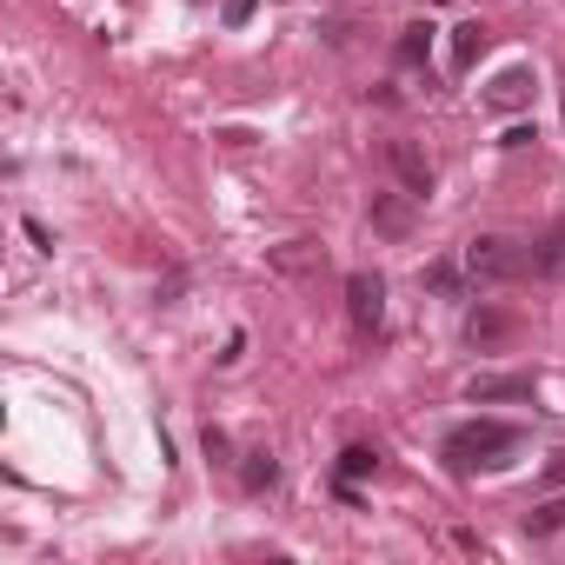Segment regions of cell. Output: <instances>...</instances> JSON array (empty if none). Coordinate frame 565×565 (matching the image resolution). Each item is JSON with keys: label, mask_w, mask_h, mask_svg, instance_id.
Listing matches in <instances>:
<instances>
[{"label": "cell", "mask_w": 565, "mask_h": 565, "mask_svg": "<svg viewBox=\"0 0 565 565\" xmlns=\"http://www.w3.org/2000/svg\"><path fill=\"white\" fill-rule=\"evenodd\" d=\"M519 446H525L519 426H505V419H472V426H452V433H446V466H452V472H486V466H505Z\"/></svg>", "instance_id": "6da1fadb"}, {"label": "cell", "mask_w": 565, "mask_h": 565, "mask_svg": "<svg viewBox=\"0 0 565 565\" xmlns=\"http://www.w3.org/2000/svg\"><path fill=\"white\" fill-rule=\"evenodd\" d=\"M525 273H532V253H525L519 239L479 233V239L466 246V279H472V287H512V279H525Z\"/></svg>", "instance_id": "7a4b0ae2"}, {"label": "cell", "mask_w": 565, "mask_h": 565, "mask_svg": "<svg viewBox=\"0 0 565 565\" xmlns=\"http://www.w3.org/2000/svg\"><path fill=\"white\" fill-rule=\"evenodd\" d=\"M347 313L360 333H380V320H386V279L380 273H347Z\"/></svg>", "instance_id": "3957f363"}, {"label": "cell", "mask_w": 565, "mask_h": 565, "mask_svg": "<svg viewBox=\"0 0 565 565\" xmlns=\"http://www.w3.org/2000/svg\"><path fill=\"white\" fill-rule=\"evenodd\" d=\"M532 94H539V74H532V67H505V74H492V87H486L479 100H486L492 114H525Z\"/></svg>", "instance_id": "277c9868"}, {"label": "cell", "mask_w": 565, "mask_h": 565, "mask_svg": "<svg viewBox=\"0 0 565 565\" xmlns=\"http://www.w3.org/2000/svg\"><path fill=\"white\" fill-rule=\"evenodd\" d=\"M366 220H373L386 239H406V233L419 226V200H413V193H373V200H366Z\"/></svg>", "instance_id": "5b68a950"}, {"label": "cell", "mask_w": 565, "mask_h": 565, "mask_svg": "<svg viewBox=\"0 0 565 565\" xmlns=\"http://www.w3.org/2000/svg\"><path fill=\"white\" fill-rule=\"evenodd\" d=\"M386 167L399 173V186H406L413 200H433V160H426L413 140H393V147H386Z\"/></svg>", "instance_id": "8992f818"}, {"label": "cell", "mask_w": 565, "mask_h": 565, "mask_svg": "<svg viewBox=\"0 0 565 565\" xmlns=\"http://www.w3.org/2000/svg\"><path fill=\"white\" fill-rule=\"evenodd\" d=\"M512 333H519V320H512L505 307H472V313H466V340H472V347H505Z\"/></svg>", "instance_id": "52a82bcc"}, {"label": "cell", "mask_w": 565, "mask_h": 565, "mask_svg": "<svg viewBox=\"0 0 565 565\" xmlns=\"http://www.w3.org/2000/svg\"><path fill=\"white\" fill-rule=\"evenodd\" d=\"M466 399H472V406H492V399H532V380H525V373H479V380L466 386Z\"/></svg>", "instance_id": "ba28073f"}, {"label": "cell", "mask_w": 565, "mask_h": 565, "mask_svg": "<svg viewBox=\"0 0 565 565\" xmlns=\"http://www.w3.org/2000/svg\"><path fill=\"white\" fill-rule=\"evenodd\" d=\"M486 47H492V28H486V21H459V28H452V74H472Z\"/></svg>", "instance_id": "9c48e42d"}, {"label": "cell", "mask_w": 565, "mask_h": 565, "mask_svg": "<svg viewBox=\"0 0 565 565\" xmlns=\"http://www.w3.org/2000/svg\"><path fill=\"white\" fill-rule=\"evenodd\" d=\"M532 273H545V279H565V213L545 226V239L532 246Z\"/></svg>", "instance_id": "30bf717a"}, {"label": "cell", "mask_w": 565, "mask_h": 565, "mask_svg": "<svg viewBox=\"0 0 565 565\" xmlns=\"http://www.w3.org/2000/svg\"><path fill=\"white\" fill-rule=\"evenodd\" d=\"M239 479H246V492H273V486H279V459H273V452H246Z\"/></svg>", "instance_id": "8fae6325"}, {"label": "cell", "mask_w": 565, "mask_h": 565, "mask_svg": "<svg viewBox=\"0 0 565 565\" xmlns=\"http://www.w3.org/2000/svg\"><path fill=\"white\" fill-rule=\"evenodd\" d=\"M558 525H565V499H539V505L525 512V532H532V539H552Z\"/></svg>", "instance_id": "7c38bea8"}, {"label": "cell", "mask_w": 565, "mask_h": 565, "mask_svg": "<svg viewBox=\"0 0 565 565\" xmlns=\"http://www.w3.org/2000/svg\"><path fill=\"white\" fill-rule=\"evenodd\" d=\"M426 47H433V28L413 21V28L399 34V67H426Z\"/></svg>", "instance_id": "4fadbf2b"}, {"label": "cell", "mask_w": 565, "mask_h": 565, "mask_svg": "<svg viewBox=\"0 0 565 565\" xmlns=\"http://www.w3.org/2000/svg\"><path fill=\"white\" fill-rule=\"evenodd\" d=\"M426 287H433V294H446V300H459V287H466V273H459L452 259H433V266H426Z\"/></svg>", "instance_id": "5bb4252c"}, {"label": "cell", "mask_w": 565, "mask_h": 565, "mask_svg": "<svg viewBox=\"0 0 565 565\" xmlns=\"http://www.w3.org/2000/svg\"><path fill=\"white\" fill-rule=\"evenodd\" d=\"M373 466H380V452H373V446H347V452H340V479H366Z\"/></svg>", "instance_id": "9a60e30c"}, {"label": "cell", "mask_w": 565, "mask_h": 565, "mask_svg": "<svg viewBox=\"0 0 565 565\" xmlns=\"http://www.w3.org/2000/svg\"><path fill=\"white\" fill-rule=\"evenodd\" d=\"M253 21V0H226V28H246Z\"/></svg>", "instance_id": "2e32d148"}, {"label": "cell", "mask_w": 565, "mask_h": 565, "mask_svg": "<svg viewBox=\"0 0 565 565\" xmlns=\"http://www.w3.org/2000/svg\"><path fill=\"white\" fill-rule=\"evenodd\" d=\"M545 486H565V452H552V466H545Z\"/></svg>", "instance_id": "e0dca14e"}, {"label": "cell", "mask_w": 565, "mask_h": 565, "mask_svg": "<svg viewBox=\"0 0 565 565\" xmlns=\"http://www.w3.org/2000/svg\"><path fill=\"white\" fill-rule=\"evenodd\" d=\"M426 8H452V0H426Z\"/></svg>", "instance_id": "ac0fdd59"}]
</instances>
